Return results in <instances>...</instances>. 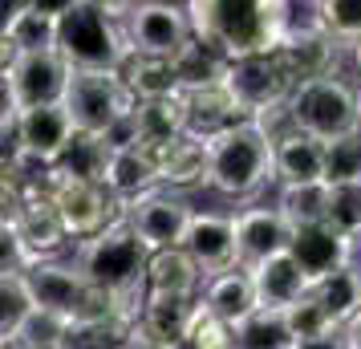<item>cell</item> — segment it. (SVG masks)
<instances>
[{"label": "cell", "mask_w": 361, "mask_h": 349, "mask_svg": "<svg viewBox=\"0 0 361 349\" xmlns=\"http://www.w3.org/2000/svg\"><path fill=\"white\" fill-rule=\"evenodd\" d=\"M102 349H126V341H110V345H102Z\"/></svg>", "instance_id": "50"}, {"label": "cell", "mask_w": 361, "mask_h": 349, "mask_svg": "<svg viewBox=\"0 0 361 349\" xmlns=\"http://www.w3.org/2000/svg\"><path fill=\"white\" fill-rule=\"evenodd\" d=\"M183 349H235L231 345V325L219 321L215 313H207L203 305H195V317H191V325H187Z\"/></svg>", "instance_id": "38"}, {"label": "cell", "mask_w": 361, "mask_h": 349, "mask_svg": "<svg viewBox=\"0 0 361 349\" xmlns=\"http://www.w3.org/2000/svg\"><path fill=\"white\" fill-rule=\"evenodd\" d=\"M276 53L284 57V66L293 73V82H312V78H329L337 73V61H341V45L329 41L321 29H305V33H293L284 37L276 45Z\"/></svg>", "instance_id": "22"}, {"label": "cell", "mask_w": 361, "mask_h": 349, "mask_svg": "<svg viewBox=\"0 0 361 349\" xmlns=\"http://www.w3.org/2000/svg\"><path fill=\"white\" fill-rule=\"evenodd\" d=\"M98 183L114 195L118 203L134 200V195H142L150 191L154 183V166H150V154L142 147H110L106 150V166H102Z\"/></svg>", "instance_id": "24"}, {"label": "cell", "mask_w": 361, "mask_h": 349, "mask_svg": "<svg viewBox=\"0 0 361 349\" xmlns=\"http://www.w3.org/2000/svg\"><path fill=\"white\" fill-rule=\"evenodd\" d=\"M150 248L134 235V228L118 216L102 232L78 240L73 264L82 268L90 284H98L106 293H142V268H147Z\"/></svg>", "instance_id": "4"}, {"label": "cell", "mask_w": 361, "mask_h": 349, "mask_svg": "<svg viewBox=\"0 0 361 349\" xmlns=\"http://www.w3.org/2000/svg\"><path fill=\"white\" fill-rule=\"evenodd\" d=\"M317 25L329 41L349 49L361 37V0H317Z\"/></svg>", "instance_id": "35"}, {"label": "cell", "mask_w": 361, "mask_h": 349, "mask_svg": "<svg viewBox=\"0 0 361 349\" xmlns=\"http://www.w3.org/2000/svg\"><path fill=\"white\" fill-rule=\"evenodd\" d=\"M280 313H284L288 333H293L296 341H300V337H321V333L337 329V325L329 321V313L317 305V297H312V293H305L300 300H293V305H288V309H280Z\"/></svg>", "instance_id": "39"}, {"label": "cell", "mask_w": 361, "mask_h": 349, "mask_svg": "<svg viewBox=\"0 0 361 349\" xmlns=\"http://www.w3.org/2000/svg\"><path fill=\"white\" fill-rule=\"evenodd\" d=\"M231 228H235V264L240 268H252L276 256L293 240V228L284 224L276 207H240L231 216Z\"/></svg>", "instance_id": "18"}, {"label": "cell", "mask_w": 361, "mask_h": 349, "mask_svg": "<svg viewBox=\"0 0 361 349\" xmlns=\"http://www.w3.org/2000/svg\"><path fill=\"white\" fill-rule=\"evenodd\" d=\"M33 313V300H29V288L20 276H0V341L13 349L20 325Z\"/></svg>", "instance_id": "36"}, {"label": "cell", "mask_w": 361, "mask_h": 349, "mask_svg": "<svg viewBox=\"0 0 361 349\" xmlns=\"http://www.w3.org/2000/svg\"><path fill=\"white\" fill-rule=\"evenodd\" d=\"M4 37L17 53H41V49H53L57 45V20L53 17H41L33 13L29 4L20 8L17 17L4 25Z\"/></svg>", "instance_id": "34"}, {"label": "cell", "mask_w": 361, "mask_h": 349, "mask_svg": "<svg viewBox=\"0 0 361 349\" xmlns=\"http://www.w3.org/2000/svg\"><path fill=\"white\" fill-rule=\"evenodd\" d=\"M122 33H126V45L130 53H147V57H166L175 61L195 37H191V25H187V13L175 0H154V4H142L134 8L130 17L122 20Z\"/></svg>", "instance_id": "9"}, {"label": "cell", "mask_w": 361, "mask_h": 349, "mask_svg": "<svg viewBox=\"0 0 361 349\" xmlns=\"http://www.w3.org/2000/svg\"><path fill=\"white\" fill-rule=\"evenodd\" d=\"M179 106H183V126L195 138H212V134L228 130L231 122H240L244 110L235 106L231 90L219 78H203V82H187L179 90Z\"/></svg>", "instance_id": "15"}, {"label": "cell", "mask_w": 361, "mask_h": 349, "mask_svg": "<svg viewBox=\"0 0 361 349\" xmlns=\"http://www.w3.org/2000/svg\"><path fill=\"white\" fill-rule=\"evenodd\" d=\"M183 13L191 37L219 61L284 41V0H187Z\"/></svg>", "instance_id": "1"}, {"label": "cell", "mask_w": 361, "mask_h": 349, "mask_svg": "<svg viewBox=\"0 0 361 349\" xmlns=\"http://www.w3.org/2000/svg\"><path fill=\"white\" fill-rule=\"evenodd\" d=\"M61 106L78 134L106 138L122 118H130L134 98L118 69H73Z\"/></svg>", "instance_id": "6"}, {"label": "cell", "mask_w": 361, "mask_h": 349, "mask_svg": "<svg viewBox=\"0 0 361 349\" xmlns=\"http://www.w3.org/2000/svg\"><path fill=\"white\" fill-rule=\"evenodd\" d=\"M293 349H353V341H349V329H329L321 337H300Z\"/></svg>", "instance_id": "44"}, {"label": "cell", "mask_w": 361, "mask_h": 349, "mask_svg": "<svg viewBox=\"0 0 361 349\" xmlns=\"http://www.w3.org/2000/svg\"><path fill=\"white\" fill-rule=\"evenodd\" d=\"M69 61L57 49H41V53H17L8 61V78H13V90H17L20 110L29 106H53V102L66 98L69 85Z\"/></svg>", "instance_id": "13"}, {"label": "cell", "mask_w": 361, "mask_h": 349, "mask_svg": "<svg viewBox=\"0 0 361 349\" xmlns=\"http://www.w3.org/2000/svg\"><path fill=\"white\" fill-rule=\"evenodd\" d=\"M102 13H110L114 20H126L134 8H142V4H154V0H94Z\"/></svg>", "instance_id": "45"}, {"label": "cell", "mask_w": 361, "mask_h": 349, "mask_svg": "<svg viewBox=\"0 0 361 349\" xmlns=\"http://www.w3.org/2000/svg\"><path fill=\"white\" fill-rule=\"evenodd\" d=\"M154 166V183L163 191H191L207 187V142L195 134H175L159 147H142Z\"/></svg>", "instance_id": "14"}, {"label": "cell", "mask_w": 361, "mask_h": 349, "mask_svg": "<svg viewBox=\"0 0 361 349\" xmlns=\"http://www.w3.org/2000/svg\"><path fill=\"white\" fill-rule=\"evenodd\" d=\"M37 183H41V191H45L53 200V207H57V216L66 224L69 244L102 232L110 219L122 216V203H118L98 179H73V175H61V171H53V166H41Z\"/></svg>", "instance_id": "8"}, {"label": "cell", "mask_w": 361, "mask_h": 349, "mask_svg": "<svg viewBox=\"0 0 361 349\" xmlns=\"http://www.w3.org/2000/svg\"><path fill=\"white\" fill-rule=\"evenodd\" d=\"M25 4H29V0H0V33H4V25H8V20L17 17V13L25 8Z\"/></svg>", "instance_id": "47"}, {"label": "cell", "mask_w": 361, "mask_h": 349, "mask_svg": "<svg viewBox=\"0 0 361 349\" xmlns=\"http://www.w3.org/2000/svg\"><path fill=\"white\" fill-rule=\"evenodd\" d=\"M0 349H8V345H4V341H0Z\"/></svg>", "instance_id": "51"}, {"label": "cell", "mask_w": 361, "mask_h": 349, "mask_svg": "<svg viewBox=\"0 0 361 349\" xmlns=\"http://www.w3.org/2000/svg\"><path fill=\"white\" fill-rule=\"evenodd\" d=\"M53 49L69 61V69H118L130 57L122 20L102 13L94 0H78L57 20V45Z\"/></svg>", "instance_id": "5"}, {"label": "cell", "mask_w": 361, "mask_h": 349, "mask_svg": "<svg viewBox=\"0 0 361 349\" xmlns=\"http://www.w3.org/2000/svg\"><path fill=\"white\" fill-rule=\"evenodd\" d=\"M247 276H252L256 309H288L293 300H300L309 293V281L296 268V260L288 256V248L276 252V256H268V260H260V264H252Z\"/></svg>", "instance_id": "21"}, {"label": "cell", "mask_w": 361, "mask_h": 349, "mask_svg": "<svg viewBox=\"0 0 361 349\" xmlns=\"http://www.w3.org/2000/svg\"><path fill=\"white\" fill-rule=\"evenodd\" d=\"M288 256L296 260V268L305 272V281H321L329 272H337L345 264H357V244L345 240L341 232H333L329 224H309V228H293L288 240Z\"/></svg>", "instance_id": "16"}, {"label": "cell", "mask_w": 361, "mask_h": 349, "mask_svg": "<svg viewBox=\"0 0 361 349\" xmlns=\"http://www.w3.org/2000/svg\"><path fill=\"white\" fill-rule=\"evenodd\" d=\"M122 82L130 90L134 102H159V98H175L183 90V78H179V66L166 61V57H147V53H130L122 66Z\"/></svg>", "instance_id": "26"}, {"label": "cell", "mask_w": 361, "mask_h": 349, "mask_svg": "<svg viewBox=\"0 0 361 349\" xmlns=\"http://www.w3.org/2000/svg\"><path fill=\"white\" fill-rule=\"evenodd\" d=\"M345 53H349V61H353V69L361 73V37H357V41H353V45H349Z\"/></svg>", "instance_id": "48"}, {"label": "cell", "mask_w": 361, "mask_h": 349, "mask_svg": "<svg viewBox=\"0 0 361 349\" xmlns=\"http://www.w3.org/2000/svg\"><path fill=\"white\" fill-rule=\"evenodd\" d=\"M13 228H17V235L25 240V248L33 252V260H53V256H61L66 244H69L66 224L57 216L53 200L41 191L37 175H29V195H25V207H20V216H17Z\"/></svg>", "instance_id": "19"}, {"label": "cell", "mask_w": 361, "mask_h": 349, "mask_svg": "<svg viewBox=\"0 0 361 349\" xmlns=\"http://www.w3.org/2000/svg\"><path fill=\"white\" fill-rule=\"evenodd\" d=\"M361 175V134L325 142V183L337 179H357Z\"/></svg>", "instance_id": "40"}, {"label": "cell", "mask_w": 361, "mask_h": 349, "mask_svg": "<svg viewBox=\"0 0 361 349\" xmlns=\"http://www.w3.org/2000/svg\"><path fill=\"white\" fill-rule=\"evenodd\" d=\"M219 82L231 90V98L244 110V118H256V122L280 114V106H284L288 94L296 90L293 73H288V66H284V57H280L276 49L244 53V57L224 61Z\"/></svg>", "instance_id": "7"}, {"label": "cell", "mask_w": 361, "mask_h": 349, "mask_svg": "<svg viewBox=\"0 0 361 349\" xmlns=\"http://www.w3.org/2000/svg\"><path fill=\"white\" fill-rule=\"evenodd\" d=\"M179 248L195 260L203 276L235 268V228H231V216H224V212H191Z\"/></svg>", "instance_id": "17"}, {"label": "cell", "mask_w": 361, "mask_h": 349, "mask_svg": "<svg viewBox=\"0 0 361 349\" xmlns=\"http://www.w3.org/2000/svg\"><path fill=\"white\" fill-rule=\"evenodd\" d=\"M325 224L333 232H341L345 240H361V175L357 179H337L329 183V207Z\"/></svg>", "instance_id": "32"}, {"label": "cell", "mask_w": 361, "mask_h": 349, "mask_svg": "<svg viewBox=\"0 0 361 349\" xmlns=\"http://www.w3.org/2000/svg\"><path fill=\"white\" fill-rule=\"evenodd\" d=\"M195 305H199V297L142 293L134 325H142L147 333L163 337V341H175V345H183V337H187V325H191V317H195Z\"/></svg>", "instance_id": "27"}, {"label": "cell", "mask_w": 361, "mask_h": 349, "mask_svg": "<svg viewBox=\"0 0 361 349\" xmlns=\"http://www.w3.org/2000/svg\"><path fill=\"white\" fill-rule=\"evenodd\" d=\"M13 138H17V150H20V166H49L73 138V122H69L61 102L29 106L13 122Z\"/></svg>", "instance_id": "12"}, {"label": "cell", "mask_w": 361, "mask_h": 349, "mask_svg": "<svg viewBox=\"0 0 361 349\" xmlns=\"http://www.w3.org/2000/svg\"><path fill=\"white\" fill-rule=\"evenodd\" d=\"M73 4H78V0H29V8H33V13H41V17H53V20H61L69 8H73Z\"/></svg>", "instance_id": "46"}, {"label": "cell", "mask_w": 361, "mask_h": 349, "mask_svg": "<svg viewBox=\"0 0 361 349\" xmlns=\"http://www.w3.org/2000/svg\"><path fill=\"white\" fill-rule=\"evenodd\" d=\"M199 305L215 313L219 321H244L252 309H256V293H252V276H247V268H224V272H212V276H203L199 284Z\"/></svg>", "instance_id": "23"}, {"label": "cell", "mask_w": 361, "mask_h": 349, "mask_svg": "<svg viewBox=\"0 0 361 349\" xmlns=\"http://www.w3.org/2000/svg\"><path fill=\"white\" fill-rule=\"evenodd\" d=\"M272 134V183H321L325 179V142L293 126H276Z\"/></svg>", "instance_id": "20"}, {"label": "cell", "mask_w": 361, "mask_h": 349, "mask_svg": "<svg viewBox=\"0 0 361 349\" xmlns=\"http://www.w3.org/2000/svg\"><path fill=\"white\" fill-rule=\"evenodd\" d=\"M329 207V183H284L280 187L276 212L284 216L288 228H309V224H325Z\"/></svg>", "instance_id": "31"}, {"label": "cell", "mask_w": 361, "mask_h": 349, "mask_svg": "<svg viewBox=\"0 0 361 349\" xmlns=\"http://www.w3.org/2000/svg\"><path fill=\"white\" fill-rule=\"evenodd\" d=\"M29 264H37V260L17 235V228H0V276H20Z\"/></svg>", "instance_id": "42"}, {"label": "cell", "mask_w": 361, "mask_h": 349, "mask_svg": "<svg viewBox=\"0 0 361 349\" xmlns=\"http://www.w3.org/2000/svg\"><path fill=\"white\" fill-rule=\"evenodd\" d=\"M66 329H69L66 317H53V313H41V309H33V313H29V321L20 325L13 349H61V341H66Z\"/></svg>", "instance_id": "37"}, {"label": "cell", "mask_w": 361, "mask_h": 349, "mask_svg": "<svg viewBox=\"0 0 361 349\" xmlns=\"http://www.w3.org/2000/svg\"><path fill=\"white\" fill-rule=\"evenodd\" d=\"M203 272L183 248H154L142 268V293H171V297H195Z\"/></svg>", "instance_id": "25"}, {"label": "cell", "mask_w": 361, "mask_h": 349, "mask_svg": "<svg viewBox=\"0 0 361 349\" xmlns=\"http://www.w3.org/2000/svg\"><path fill=\"white\" fill-rule=\"evenodd\" d=\"M20 281L29 288V300L33 309L41 313H53V317H66L73 321L78 309L85 305V293H90V281L82 276V268L73 260H37L20 272Z\"/></svg>", "instance_id": "11"}, {"label": "cell", "mask_w": 361, "mask_h": 349, "mask_svg": "<svg viewBox=\"0 0 361 349\" xmlns=\"http://www.w3.org/2000/svg\"><path fill=\"white\" fill-rule=\"evenodd\" d=\"M284 126L309 134L317 142H337L357 134V85H349L341 73L300 82L280 106Z\"/></svg>", "instance_id": "3"}, {"label": "cell", "mask_w": 361, "mask_h": 349, "mask_svg": "<svg viewBox=\"0 0 361 349\" xmlns=\"http://www.w3.org/2000/svg\"><path fill=\"white\" fill-rule=\"evenodd\" d=\"M191 203L183 200L179 191H163V187H150L142 195L122 203V219L134 228V235L154 248H179L183 232H187V219H191Z\"/></svg>", "instance_id": "10"}, {"label": "cell", "mask_w": 361, "mask_h": 349, "mask_svg": "<svg viewBox=\"0 0 361 349\" xmlns=\"http://www.w3.org/2000/svg\"><path fill=\"white\" fill-rule=\"evenodd\" d=\"M130 122H134L138 147H159V142L175 138V134H187L179 94H175V98H159V102H134Z\"/></svg>", "instance_id": "29"}, {"label": "cell", "mask_w": 361, "mask_h": 349, "mask_svg": "<svg viewBox=\"0 0 361 349\" xmlns=\"http://www.w3.org/2000/svg\"><path fill=\"white\" fill-rule=\"evenodd\" d=\"M235 349H293L296 337L288 333V321L280 309H252L244 321L231 325Z\"/></svg>", "instance_id": "30"}, {"label": "cell", "mask_w": 361, "mask_h": 349, "mask_svg": "<svg viewBox=\"0 0 361 349\" xmlns=\"http://www.w3.org/2000/svg\"><path fill=\"white\" fill-rule=\"evenodd\" d=\"M106 142L102 138H94V134H78L73 130V138L66 142V150L53 159V171H61V175H73V179H98L102 166H106Z\"/></svg>", "instance_id": "33"}, {"label": "cell", "mask_w": 361, "mask_h": 349, "mask_svg": "<svg viewBox=\"0 0 361 349\" xmlns=\"http://www.w3.org/2000/svg\"><path fill=\"white\" fill-rule=\"evenodd\" d=\"M17 114H20V102H17V90H13V78H8V69H0V130H13Z\"/></svg>", "instance_id": "43"}, {"label": "cell", "mask_w": 361, "mask_h": 349, "mask_svg": "<svg viewBox=\"0 0 361 349\" xmlns=\"http://www.w3.org/2000/svg\"><path fill=\"white\" fill-rule=\"evenodd\" d=\"M309 293L317 297V305L329 313V321L337 329H349L361 317V264H345L321 281H312Z\"/></svg>", "instance_id": "28"}, {"label": "cell", "mask_w": 361, "mask_h": 349, "mask_svg": "<svg viewBox=\"0 0 361 349\" xmlns=\"http://www.w3.org/2000/svg\"><path fill=\"white\" fill-rule=\"evenodd\" d=\"M29 195V175L25 166H0V228H13Z\"/></svg>", "instance_id": "41"}, {"label": "cell", "mask_w": 361, "mask_h": 349, "mask_svg": "<svg viewBox=\"0 0 361 349\" xmlns=\"http://www.w3.org/2000/svg\"><path fill=\"white\" fill-rule=\"evenodd\" d=\"M207 142V187L228 200H252L272 183V134L256 118H240Z\"/></svg>", "instance_id": "2"}, {"label": "cell", "mask_w": 361, "mask_h": 349, "mask_svg": "<svg viewBox=\"0 0 361 349\" xmlns=\"http://www.w3.org/2000/svg\"><path fill=\"white\" fill-rule=\"evenodd\" d=\"M349 341H353V349H361V317L349 325Z\"/></svg>", "instance_id": "49"}]
</instances>
